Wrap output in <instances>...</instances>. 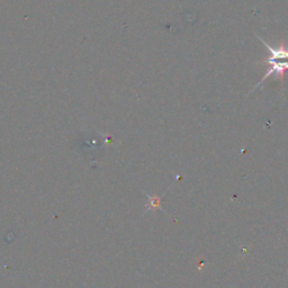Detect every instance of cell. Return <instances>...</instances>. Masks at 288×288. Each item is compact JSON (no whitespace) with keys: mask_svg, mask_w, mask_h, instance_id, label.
Instances as JSON below:
<instances>
[{"mask_svg":"<svg viewBox=\"0 0 288 288\" xmlns=\"http://www.w3.org/2000/svg\"><path fill=\"white\" fill-rule=\"evenodd\" d=\"M260 63L268 65L269 68H268V70H267L265 77L258 83H257L255 87H259L261 83H263L267 79V78H269L271 75H275L277 79H278L281 83H284L285 72L288 71V61L281 62V61L271 60V59H269V57H266V59H264L263 61H260Z\"/></svg>","mask_w":288,"mask_h":288,"instance_id":"obj_1","label":"cell"},{"mask_svg":"<svg viewBox=\"0 0 288 288\" xmlns=\"http://www.w3.org/2000/svg\"><path fill=\"white\" fill-rule=\"evenodd\" d=\"M260 41L261 43L265 44V46L267 48L269 52V59L271 60H276V61H281V60H288V46L286 45L285 41H280V43L278 45V48H272L265 40H263L260 36H257Z\"/></svg>","mask_w":288,"mask_h":288,"instance_id":"obj_2","label":"cell"}]
</instances>
